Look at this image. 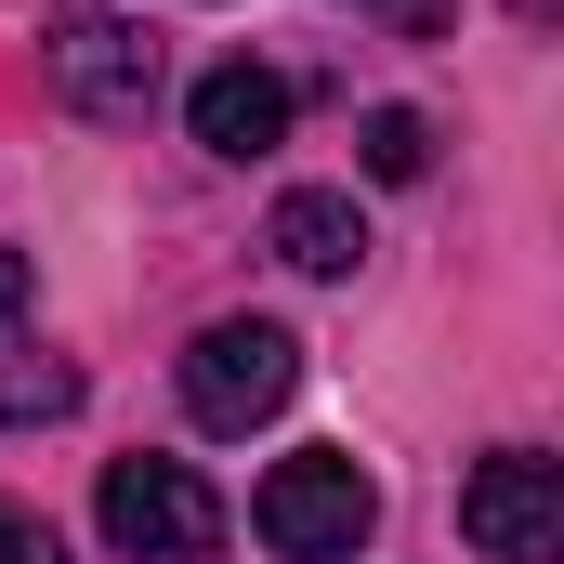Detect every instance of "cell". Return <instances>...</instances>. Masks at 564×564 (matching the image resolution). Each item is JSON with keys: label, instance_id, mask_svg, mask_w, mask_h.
I'll return each instance as SVG.
<instances>
[{"label": "cell", "instance_id": "1", "mask_svg": "<svg viewBox=\"0 0 564 564\" xmlns=\"http://www.w3.org/2000/svg\"><path fill=\"white\" fill-rule=\"evenodd\" d=\"M40 66H53V93H66L79 119H106V132H132L144 106H158V79H171L158 26L119 13V0H53V13H40Z\"/></svg>", "mask_w": 564, "mask_h": 564}, {"label": "cell", "instance_id": "4", "mask_svg": "<svg viewBox=\"0 0 564 564\" xmlns=\"http://www.w3.org/2000/svg\"><path fill=\"white\" fill-rule=\"evenodd\" d=\"M106 539L132 564H210L224 552V499H210V473L197 459H106Z\"/></svg>", "mask_w": 564, "mask_h": 564}, {"label": "cell", "instance_id": "2", "mask_svg": "<svg viewBox=\"0 0 564 564\" xmlns=\"http://www.w3.org/2000/svg\"><path fill=\"white\" fill-rule=\"evenodd\" d=\"M263 552L276 564H355L368 552V525H381V486H368V459L355 446H302L263 473Z\"/></svg>", "mask_w": 564, "mask_h": 564}, {"label": "cell", "instance_id": "6", "mask_svg": "<svg viewBox=\"0 0 564 564\" xmlns=\"http://www.w3.org/2000/svg\"><path fill=\"white\" fill-rule=\"evenodd\" d=\"M289 106H302V93H289L276 66H250V53H237V66H210V79L184 93V119H197L210 158H276V144H289Z\"/></svg>", "mask_w": 564, "mask_h": 564}, {"label": "cell", "instance_id": "3", "mask_svg": "<svg viewBox=\"0 0 564 564\" xmlns=\"http://www.w3.org/2000/svg\"><path fill=\"white\" fill-rule=\"evenodd\" d=\"M289 394H302V341L276 315H210L184 341V421L197 433H263Z\"/></svg>", "mask_w": 564, "mask_h": 564}, {"label": "cell", "instance_id": "7", "mask_svg": "<svg viewBox=\"0 0 564 564\" xmlns=\"http://www.w3.org/2000/svg\"><path fill=\"white\" fill-rule=\"evenodd\" d=\"M276 263L289 276H355V263H368V210H355L341 184H289L276 197Z\"/></svg>", "mask_w": 564, "mask_h": 564}, {"label": "cell", "instance_id": "12", "mask_svg": "<svg viewBox=\"0 0 564 564\" xmlns=\"http://www.w3.org/2000/svg\"><path fill=\"white\" fill-rule=\"evenodd\" d=\"M512 13H525V26H552V13H564V0H512Z\"/></svg>", "mask_w": 564, "mask_h": 564}, {"label": "cell", "instance_id": "8", "mask_svg": "<svg viewBox=\"0 0 564 564\" xmlns=\"http://www.w3.org/2000/svg\"><path fill=\"white\" fill-rule=\"evenodd\" d=\"M66 408H79V368L13 341V355H0V433H13V421H66Z\"/></svg>", "mask_w": 564, "mask_h": 564}, {"label": "cell", "instance_id": "10", "mask_svg": "<svg viewBox=\"0 0 564 564\" xmlns=\"http://www.w3.org/2000/svg\"><path fill=\"white\" fill-rule=\"evenodd\" d=\"M0 564H66V539H53L40 512H13V499H0Z\"/></svg>", "mask_w": 564, "mask_h": 564}, {"label": "cell", "instance_id": "9", "mask_svg": "<svg viewBox=\"0 0 564 564\" xmlns=\"http://www.w3.org/2000/svg\"><path fill=\"white\" fill-rule=\"evenodd\" d=\"M355 158H368V184H421V171H433V119H421V106H368Z\"/></svg>", "mask_w": 564, "mask_h": 564}, {"label": "cell", "instance_id": "5", "mask_svg": "<svg viewBox=\"0 0 564 564\" xmlns=\"http://www.w3.org/2000/svg\"><path fill=\"white\" fill-rule=\"evenodd\" d=\"M459 539H473L486 564H564V459H539V446L473 459V486H459Z\"/></svg>", "mask_w": 564, "mask_h": 564}, {"label": "cell", "instance_id": "11", "mask_svg": "<svg viewBox=\"0 0 564 564\" xmlns=\"http://www.w3.org/2000/svg\"><path fill=\"white\" fill-rule=\"evenodd\" d=\"M26 302H40V276H26V250H0V355H13V328H26Z\"/></svg>", "mask_w": 564, "mask_h": 564}]
</instances>
